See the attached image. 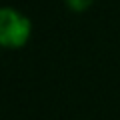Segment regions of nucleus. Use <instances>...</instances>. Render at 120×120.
<instances>
[{
	"instance_id": "obj_1",
	"label": "nucleus",
	"mask_w": 120,
	"mask_h": 120,
	"mask_svg": "<svg viewBox=\"0 0 120 120\" xmlns=\"http://www.w3.org/2000/svg\"><path fill=\"white\" fill-rule=\"evenodd\" d=\"M30 36V20L12 8H0V46L20 48Z\"/></svg>"
},
{
	"instance_id": "obj_2",
	"label": "nucleus",
	"mask_w": 120,
	"mask_h": 120,
	"mask_svg": "<svg viewBox=\"0 0 120 120\" xmlns=\"http://www.w3.org/2000/svg\"><path fill=\"white\" fill-rule=\"evenodd\" d=\"M66 4H68L74 12H82V10H86L92 4V0H66Z\"/></svg>"
}]
</instances>
